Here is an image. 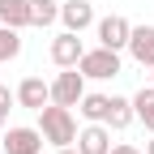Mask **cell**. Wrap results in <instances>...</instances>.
<instances>
[{
	"label": "cell",
	"instance_id": "6da1fadb",
	"mask_svg": "<svg viewBox=\"0 0 154 154\" xmlns=\"http://www.w3.org/2000/svg\"><path fill=\"white\" fill-rule=\"evenodd\" d=\"M38 133H43L47 146H73L77 141V116H73V107H60V103L38 107Z\"/></svg>",
	"mask_w": 154,
	"mask_h": 154
},
{
	"label": "cell",
	"instance_id": "7a4b0ae2",
	"mask_svg": "<svg viewBox=\"0 0 154 154\" xmlns=\"http://www.w3.org/2000/svg\"><path fill=\"white\" fill-rule=\"evenodd\" d=\"M77 69H82L86 82H111V77H120V51L111 47H86V56L77 60Z\"/></svg>",
	"mask_w": 154,
	"mask_h": 154
},
{
	"label": "cell",
	"instance_id": "3957f363",
	"mask_svg": "<svg viewBox=\"0 0 154 154\" xmlns=\"http://www.w3.org/2000/svg\"><path fill=\"white\" fill-rule=\"evenodd\" d=\"M82 94H86V77H82V69H60V73L51 77V103L77 107V103H82Z\"/></svg>",
	"mask_w": 154,
	"mask_h": 154
},
{
	"label": "cell",
	"instance_id": "277c9868",
	"mask_svg": "<svg viewBox=\"0 0 154 154\" xmlns=\"http://www.w3.org/2000/svg\"><path fill=\"white\" fill-rule=\"evenodd\" d=\"M0 150L5 154H43V133H38V124H13L0 137Z\"/></svg>",
	"mask_w": 154,
	"mask_h": 154
},
{
	"label": "cell",
	"instance_id": "5b68a950",
	"mask_svg": "<svg viewBox=\"0 0 154 154\" xmlns=\"http://www.w3.org/2000/svg\"><path fill=\"white\" fill-rule=\"evenodd\" d=\"M47 56H51V64H56V69H77V60L86 56V43H82V34H73V30H60V34L51 38Z\"/></svg>",
	"mask_w": 154,
	"mask_h": 154
},
{
	"label": "cell",
	"instance_id": "8992f818",
	"mask_svg": "<svg viewBox=\"0 0 154 154\" xmlns=\"http://www.w3.org/2000/svg\"><path fill=\"white\" fill-rule=\"evenodd\" d=\"M94 34H99L103 47L124 51V47H128V34H133V22H128V17H120V13H107V17L94 22Z\"/></svg>",
	"mask_w": 154,
	"mask_h": 154
},
{
	"label": "cell",
	"instance_id": "52a82bcc",
	"mask_svg": "<svg viewBox=\"0 0 154 154\" xmlns=\"http://www.w3.org/2000/svg\"><path fill=\"white\" fill-rule=\"evenodd\" d=\"M133 60H137L141 69H154V26L150 22H141V26H133V34H128V47H124Z\"/></svg>",
	"mask_w": 154,
	"mask_h": 154
},
{
	"label": "cell",
	"instance_id": "ba28073f",
	"mask_svg": "<svg viewBox=\"0 0 154 154\" xmlns=\"http://www.w3.org/2000/svg\"><path fill=\"white\" fill-rule=\"evenodd\" d=\"M13 94H17V107L38 111V107L51 103V82H43V77H22V86H17Z\"/></svg>",
	"mask_w": 154,
	"mask_h": 154
},
{
	"label": "cell",
	"instance_id": "9c48e42d",
	"mask_svg": "<svg viewBox=\"0 0 154 154\" xmlns=\"http://www.w3.org/2000/svg\"><path fill=\"white\" fill-rule=\"evenodd\" d=\"M60 22H64V30L82 34V30H90L94 22H99V17H94L90 0H64V5H60Z\"/></svg>",
	"mask_w": 154,
	"mask_h": 154
},
{
	"label": "cell",
	"instance_id": "30bf717a",
	"mask_svg": "<svg viewBox=\"0 0 154 154\" xmlns=\"http://www.w3.org/2000/svg\"><path fill=\"white\" fill-rule=\"evenodd\" d=\"M77 154H107L111 150V128L107 124H99V120H94V124H86V128H77Z\"/></svg>",
	"mask_w": 154,
	"mask_h": 154
},
{
	"label": "cell",
	"instance_id": "8fae6325",
	"mask_svg": "<svg viewBox=\"0 0 154 154\" xmlns=\"http://www.w3.org/2000/svg\"><path fill=\"white\" fill-rule=\"evenodd\" d=\"M137 116H133V99H124V94H107V116H103V124L111 133H124Z\"/></svg>",
	"mask_w": 154,
	"mask_h": 154
},
{
	"label": "cell",
	"instance_id": "7c38bea8",
	"mask_svg": "<svg viewBox=\"0 0 154 154\" xmlns=\"http://www.w3.org/2000/svg\"><path fill=\"white\" fill-rule=\"evenodd\" d=\"M0 26L26 30L30 26V0H0Z\"/></svg>",
	"mask_w": 154,
	"mask_h": 154
},
{
	"label": "cell",
	"instance_id": "4fadbf2b",
	"mask_svg": "<svg viewBox=\"0 0 154 154\" xmlns=\"http://www.w3.org/2000/svg\"><path fill=\"white\" fill-rule=\"evenodd\" d=\"M77 116H82L86 124H94V120L103 124V116H107V94H99V90H86V94H82V103H77Z\"/></svg>",
	"mask_w": 154,
	"mask_h": 154
},
{
	"label": "cell",
	"instance_id": "5bb4252c",
	"mask_svg": "<svg viewBox=\"0 0 154 154\" xmlns=\"http://www.w3.org/2000/svg\"><path fill=\"white\" fill-rule=\"evenodd\" d=\"M133 99V116L146 124V133H154V86H141L137 94H128Z\"/></svg>",
	"mask_w": 154,
	"mask_h": 154
},
{
	"label": "cell",
	"instance_id": "9a60e30c",
	"mask_svg": "<svg viewBox=\"0 0 154 154\" xmlns=\"http://www.w3.org/2000/svg\"><path fill=\"white\" fill-rule=\"evenodd\" d=\"M60 22V0H30V26L47 30Z\"/></svg>",
	"mask_w": 154,
	"mask_h": 154
},
{
	"label": "cell",
	"instance_id": "2e32d148",
	"mask_svg": "<svg viewBox=\"0 0 154 154\" xmlns=\"http://www.w3.org/2000/svg\"><path fill=\"white\" fill-rule=\"evenodd\" d=\"M22 56V30H13V26H0V64H9Z\"/></svg>",
	"mask_w": 154,
	"mask_h": 154
},
{
	"label": "cell",
	"instance_id": "e0dca14e",
	"mask_svg": "<svg viewBox=\"0 0 154 154\" xmlns=\"http://www.w3.org/2000/svg\"><path fill=\"white\" fill-rule=\"evenodd\" d=\"M17 103V94L9 90V86H0V128H9V107Z\"/></svg>",
	"mask_w": 154,
	"mask_h": 154
},
{
	"label": "cell",
	"instance_id": "ac0fdd59",
	"mask_svg": "<svg viewBox=\"0 0 154 154\" xmlns=\"http://www.w3.org/2000/svg\"><path fill=\"white\" fill-rule=\"evenodd\" d=\"M107 154H146V150H141V146H133V141H120V146H111Z\"/></svg>",
	"mask_w": 154,
	"mask_h": 154
},
{
	"label": "cell",
	"instance_id": "d6986e66",
	"mask_svg": "<svg viewBox=\"0 0 154 154\" xmlns=\"http://www.w3.org/2000/svg\"><path fill=\"white\" fill-rule=\"evenodd\" d=\"M56 154H77V146H56Z\"/></svg>",
	"mask_w": 154,
	"mask_h": 154
},
{
	"label": "cell",
	"instance_id": "ffe728a7",
	"mask_svg": "<svg viewBox=\"0 0 154 154\" xmlns=\"http://www.w3.org/2000/svg\"><path fill=\"white\" fill-rule=\"evenodd\" d=\"M146 154H154V133H150V141H146Z\"/></svg>",
	"mask_w": 154,
	"mask_h": 154
},
{
	"label": "cell",
	"instance_id": "44dd1931",
	"mask_svg": "<svg viewBox=\"0 0 154 154\" xmlns=\"http://www.w3.org/2000/svg\"><path fill=\"white\" fill-rule=\"evenodd\" d=\"M150 86H154V69H150Z\"/></svg>",
	"mask_w": 154,
	"mask_h": 154
},
{
	"label": "cell",
	"instance_id": "7402d4cb",
	"mask_svg": "<svg viewBox=\"0 0 154 154\" xmlns=\"http://www.w3.org/2000/svg\"><path fill=\"white\" fill-rule=\"evenodd\" d=\"M0 86H5V77H0Z\"/></svg>",
	"mask_w": 154,
	"mask_h": 154
}]
</instances>
